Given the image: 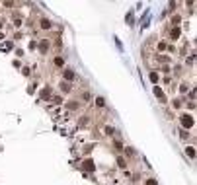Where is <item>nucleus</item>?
I'll list each match as a JSON object with an SVG mask.
<instances>
[{
    "mask_svg": "<svg viewBox=\"0 0 197 185\" xmlns=\"http://www.w3.org/2000/svg\"><path fill=\"white\" fill-rule=\"evenodd\" d=\"M154 96L158 97V99H162V102H164V92H162V90H160L158 86H156V88H154Z\"/></svg>",
    "mask_w": 197,
    "mask_h": 185,
    "instance_id": "nucleus-5",
    "label": "nucleus"
},
{
    "mask_svg": "<svg viewBox=\"0 0 197 185\" xmlns=\"http://www.w3.org/2000/svg\"><path fill=\"white\" fill-rule=\"evenodd\" d=\"M180 92H183V94L188 92V84H182V86H180Z\"/></svg>",
    "mask_w": 197,
    "mask_h": 185,
    "instance_id": "nucleus-16",
    "label": "nucleus"
},
{
    "mask_svg": "<svg viewBox=\"0 0 197 185\" xmlns=\"http://www.w3.org/2000/svg\"><path fill=\"white\" fill-rule=\"evenodd\" d=\"M39 49H41V53H45L49 49V43L47 41H41V43H39Z\"/></svg>",
    "mask_w": 197,
    "mask_h": 185,
    "instance_id": "nucleus-8",
    "label": "nucleus"
},
{
    "mask_svg": "<svg viewBox=\"0 0 197 185\" xmlns=\"http://www.w3.org/2000/svg\"><path fill=\"white\" fill-rule=\"evenodd\" d=\"M82 170H84V171H94V170H96L94 160H86V162L82 164Z\"/></svg>",
    "mask_w": 197,
    "mask_h": 185,
    "instance_id": "nucleus-2",
    "label": "nucleus"
},
{
    "mask_svg": "<svg viewBox=\"0 0 197 185\" xmlns=\"http://www.w3.org/2000/svg\"><path fill=\"white\" fill-rule=\"evenodd\" d=\"M146 185H158V183H156V179H146Z\"/></svg>",
    "mask_w": 197,
    "mask_h": 185,
    "instance_id": "nucleus-18",
    "label": "nucleus"
},
{
    "mask_svg": "<svg viewBox=\"0 0 197 185\" xmlns=\"http://www.w3.org/2000/svg\"><path fill=\"white\" fill-rule=\"evenodd\" d=\"M41 28L43 29H49V28H51V22H49V20H41Z\"/></svg>",
    "mask_w": 197,
    "mask_h": 185,
    "instance_id": "nucleus-9",
    "label": "nucleus"
},
{
    "mask_svg": "<svg viewBox=\"0 0 197 185\" xmlns=\"http://www.w3.org/2000/svg\"><path fill=\"white\" fill-rule=\"evenodd\" d=\"M185 154H188L189 158H195V148H193V146H188V148H185Z\"/></svg>",
    "mask_w": 197,
    "mask_h": 185,
    "instance_id": "nucleus-6",
    "label": "nucleus"
},
{
    "mask_svg": "<svg viewBox=\"0 0 197 185\" xmlns=\"http://www.w3.org/2000/svg\"><path fill=\"white\" fill-rule=\"evenodd\" d=\"M166 47H168V45H166V43H164V41H162V43H158V49H160V51H164Z\"/></svg>",
    "mask_w": 197,
    "mask_h": 185,
    "instance_id": "nucleus-17",
    "label": "nucleus"
},
{
    "mask_svg": "<svg viewBox=\"0 0 197 185\" xmlns=\"http://www.w3.org/2000/svg\"><path fill=\"white\" fill-rule=\"evenodd\" d=\"M180 123H182V127H185V129H189V127H193V117L191 115H188V113H183L182 117H180Z\"/></svg>",
    "mask_w": 197,
    "mask_h": 185,
    "instance_id": "nucleus-1",
    "label": "nucleus"
},
{
    "mask_svg": "<svg viewBox=\"0 0 197 185\" xmlns=\"http://www.w3.org/2000/svg\"><path fill=\"white\" fill-rule=\"evenodd\" d=\"M41 96H43V97H49V96H51V92H49V88H47V90H43V92H41Z\"/></svg>",
    "mask_w": 197,
    "mask_h": 185,
    "instance_id": "nucleus-15",
    "label": "nucleus"
},
{
    "mask_svg": "<svg viewBox=\"0 0 197 185\" xmlns=\"http://www.w3.org/2000/svg\"><path fill=\"white\" fill-rule=\"evenodd\" d=\"M96 105H98V107H103V105H105L103 97H96Z\"/></svg>",
    "mask_w": 197,
    "mask_h": 185,
    "instance_id": "nucleus-12",
    "label": "nucleus"
},
{
    "mask_svg": "<svg viewBox=\"0 0 197 185\" xmlns=\"http://www.w3.org/2000/svg\"><path fill=\"white\" fill-rule=\"evenodd\" d=\"M150 80H152V82H158V74H156V72H150Z\"/></svg>",
    "mask_w": 197,
    "mask_h": 185,
    "instance_id": "nucleus-13",
    "label": "nucleus"
},
{
    "mask_svg": "<svg viewBox=\"0 0 197 185\" xmlns=\"http://www.w3.org/2000/svg\"><path fill=\"white\" fill-rule=\"evenodd\" d=\"M65 80H74V70H65Z\"/></svg>",
    "mask_w": 197,
    "mask_h": 185,
    "instance_id": "nucleus-4",
    "label": "nucleus"
},
{
    "mask_svg": "<svg viewBox=\"0 0 197 185\" xmlns=\"http://www.w3.org/2000/svg\"><path fill=\"white\" fill-rule=\"evenodd\" d=\"M78 105H80V103H78V102H68V103H66V107H68V109H71V111H74V109H78Z\"/></svg>",
    "mask_w": 197,
    "mask_h": 185,
    "instance_id": "nucleus-7",
    "label": "nucleus"
},
{
    "mask_svg": "<svg viewBox=\"0 0 197 185\" xmlns=\"http://www.w3.org/2000/svg\"><path fill=\"white\" fill-rule=\"evenodd\" d=\"M170 37H172V39H178V37H180V28H178V25L170 29Z\"/></svg>",
    "mask_w": 197,
    "mask_h": 185,
    "instance_id": "nucleus-3",
    "label": "nucleus"
},
{
    "mask_svg": "<svg viewBox=\"0 0 197 185\" xmlns=\"http://www.w3.org/2000/svg\"><path fill=\"white\" fill-rule=\"evenodd\" d=\"M117 166H119V168H125V160H123V158H121V156H119V158H117Z\"/></svg>",
    "mask_w": 197,
    "mask_h": 185,
    "instance_id": "nucleus-14",
    "label": "nucleus"
},
{
    "mask_svg": "<svg viewBox=\"0 0 197 185\" xmlns=\"http://www.w3.org/2000/svg\"><path fill=\"white\" fill-rule=\"evenodd\" d=\"M61 90H63V92H65V94H68V92H71V86H68V84H66V82H65V84L61 82Z\"/></svg>",
    "mask_w": 197,
    "mask_h": 185,
    "instance_id": "nucleus-11",
    "label": "nucleus"
},
{
    "mask_svg": "<svg viewBox=\"0 0 197 185\" xmlns=\"http://www.w3.org/2000/svg\"><path fill=\"white\" fill-rule=\"evenodd\" d=\"M55 65L57 66H63V65H65V59H63V57H55Z\"/></svg>",
    "mask_w": 197,
    "mask_h": 185,
    "instance_id": "nucleus-10",
    "label": "nucleus"
}]
</instances>
